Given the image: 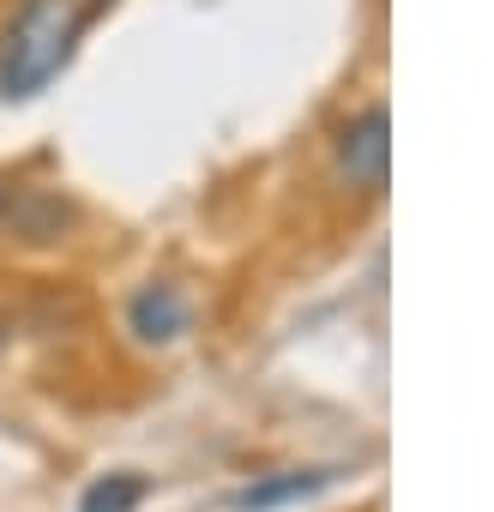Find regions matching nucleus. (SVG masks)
Returning a JSON list of instances; mask_svg holds the SVG:
<instances>
[{"mask_svg": "<svg viewBox=\"0 0 494 512\" xmlns=\"http://www.w3.org/2000/svg\"><path fill=\"white\" fill-rule=\"evenodd\" d=\"M338 169L362 193H380L386 187V169H392V121H386V109H362L338 133Z\"/></svg>", "mask_w": 494, "mask_h": 512, "instance_id": "obj_2", "label": "nucleus"}, {"mask_svg": "<svg viewBox=\"0 0 494 512\" xmlns=\"http://www.w3.org/2000/svg\"><path fill=\"white\" fill-rule=\"evenodd\" d=\"M326 482H332V470H290V476H278V482H254V488L229 494V506H235V512H266V506H284V500H308V494H320Z\"/></svg>", "mask_w": 494, "mask_h": 512, "instance_id": "obj_4", "label": "nucleus"}, {"mask_svg": "<svg viewBox=\"0 0 494 512\" xmlns=\"http://www.w3.org/2000/svg\"><path fill=\"white\" fill-rule=\"evenodd\" d=\"M79 13L73 0H25L0 43V91L7 97H37L73 55Z\"/></svg>", "mask_w": 494, "mask_h": 512, "instance_id": "obj_1", "label": "nucleus"}, {"mask_svg": "<svg viewBox=\"0 0 494 512\" xmlns=\"http://www.w3.org/2000/svg\"><path fill=\"white\" fill-rule=\"evenodd\" d=\"M145 500V482L139 476H103V482H91L85 488V500H79V512H133Z\"/></svg>", "mask_w": 494, "mask_h": 512, "instance_id": "obj_5", "label": "nucleus"}, {"mask_svg": "<svg viewBox=\"0 0 494 512\" xmlns=\"http://www.w3.org/2000/svg\"><path fill=\"white\" fill-rule=\"evenodd\" d=\"M187 320H193V308H187V296H181L175 284H151V290H139V302H133V332H139L145 344L181 338Z\"/></svg>", "mask_w": 494, "mask_h": 512, "instance_id": "obj_3", "label": "nucleus"}]
</instances>
